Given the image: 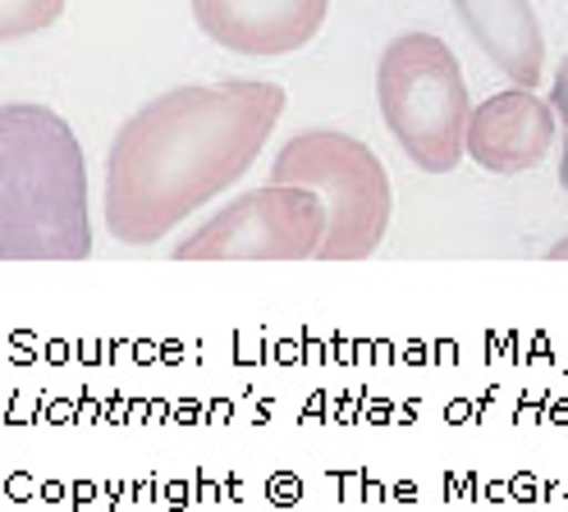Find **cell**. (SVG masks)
<instances>
[{
    "instance_id": "5b68a950",
    "label": "cell",
    "mask_w": 568,
    "mask_h": 512,
    "mask_svg": "<svg viewBox=\"0 0 568 512\" xmlns=\"http://www.w3.org/2000/svg\"><path fill=\"white\" fill-rule=\"evenodd\" d=\"M322 238L326 202L307 188L266 183L234 197L202 229L174 243V262H303L322 252Z\"/></svg>"
},
{
    "instance_id": "277c9868",
    "label": "cell",
    "mask_w": 568,
    "mask_h": 512,
    "mask_svg": "<svg viewBox=\"0 0 568 512\" xmlns=\"http://www.w3.org/2000/svg\"><path fill=\"white\" fill-rule=\"evenodd\" d=\"M271 183L307 188L326 202V238L322 262H363L372 256L389 229V174L367 142L339 129H307L280 146L271 165Z\"/></svg>"
},
{
    "instance_id": "8992f818",
    "label": "cell",
    "mask_w": 568,
    "mask_h": 512,
    "mask_svg": "<svg viewBox=\"0 0 568 512\" xmlns=\"http://www.w3.org/2000/svg\"><path fill=\"white\" fill-rule=\"evenodd\" d=\"M331 0H193L197 28L234 55L303 51L326 23Z\"/></svg>"
},
{
    "instance_id": "3957f363",
    "label": "cell",
    "mask_w": 568,
    "mask_h": 512,
    "mask_svg": "<svg viewBox=\"0 0 568 512\" xmlns=\"http://www.w3.org/2000/svg\"><path fill=\"white\" fill-rule=\"evenodd\" d=\"M376 101L399 152L426 170L449 174L468 156L473 101L454 51L432 32L395 37L376 64Z\"/></svg>"
},
{
    "instance_id": "7a4b0ae2",
    "label": "cell",
    "mask_w": 568,
    "mask_h": 512,
    "mask_svg": "<svg viewBox=\"0 0 568 512\" xmlns=\"http://www.w3.org/2000/svg\"><path fill=\"white\" fill-rule=\"evenodd\" d=\"M0 256L83 262L92 256L83 146L55 110L0 105Z\"/></svg>"
},
{
    "instance_id": "9c48e42d",
    "label": "cell",
    "mask_w": 568,
    "mask_h": 512,
    "mask_svg": "<svg viewBox=\"0 0 568 512\" xmlns=\"http://www.w3.org/2000/svg\"><path fill=\"white\" fill-rule=\"evenodd\" d=\"M64 14V0H6V19H0V37L6 42H19V37H32L51 28Z\"/></svg>"
},
{
    "instance_id": "52a82bcc",
    "label": "cell",
    "mask_w": 568,
    "mask_h": 512,
    "mask_svg": "<svg viewBox=\"0 0 568 512\" xmlns=\"http://www.w3.org/2000/svg\"><path fill=\"white\" fill-rule=\"evenodd\" d=\"M555 105L531 88L490 92L473 105L468 120V156L490 174H527L537 170L555 146Z\"/></svg>"
},
{
    "instance_id": "6da1fadb",
    "label": "cell",
    "mask_w": 568,
    "mask_h": 512,
    "mask_svg": "<svg viewBox=\"0 0 568 512\" xmlns=\"http://www.w3.org/2000/svg\"><path fill=\"white\" fill-rule=\"evenodd\" d=\"M284 115V88L257 79L174 88L120 124L105 152V229L152 247L239 183Z\"/></svg>"
},
{
    "instance_id": "8fae6325",
    "label": "cell",
    "mask_w": 568,
    "mask_h": 512,
    "mask_svg": "<svg viewBox=\"0 0 568 512\" xmlns=\"http://www.w3.org/2000/svg\"><path fill=\"white\" fill-rule=\"evenodd\" d=\"M550 262H568V238H559V243L550 247Z\"/></svg>"
},
{
    "instance_id": "ba28073f",
    "label": "cell",
    "mask_w": 568,
    "mask_h": 512,
    "mask_svg": "<svg viewBox=\"0 0 568 512\" xmlns=\"http://www.w3.org/2000/svg\"><path fill=\"white\" fill-rule=\"evenodd\" d=\"M458 23L490 64L509 73L514 88H537L546 69V32L531 0H454Z\"/></svg>"
},
{
    "instance_id": "30bf717a",
    "label": "cell",
    "mask_w": 568,
    "mask_h": 512,
    "mask_svg": "<svg viewBox=\"0 0 568 512\" xmlns=\"http://www.w3.org/2000/svg\"><path fill=\"white\" fill-rule=\"evenodd\" d=\"M550 105H555V115L564 120V156H559V183H564V197H568V55H564V64L555 69Z\"/></svg>"
}]
</instances>
